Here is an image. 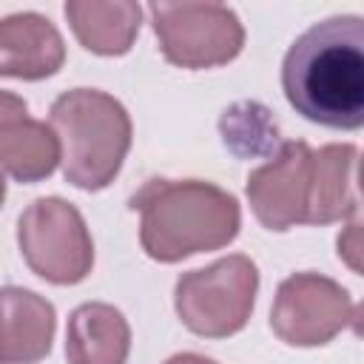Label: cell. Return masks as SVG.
Returning a JSON list of instances; mask_svg holds the SVG:
<instances>
[{"mask_svg": "<svg viewBox=\"0 0 364 364\" xmlns=\"http://www.w3.org/2000/svg\"><path fill=\"white\" fill-rule=\"evenodd\" d=\"M282 88L304 119L358 131L364 125V20L336 14L296 37L282 63Z\"/></svg>", "mask_w": 364, "mask_h": 364, "instance_id": "obj_1", "label": "cell"}, {"mask_svg": "<svg viewBox=\"0 0 364 364\" xmlns=\"http://www.w3.org/2000/svg\"><path fill=\"white\" fill-rule=\"evenodd\" d=\"M139 210V239L151 259L179 262L199 250H216L239 233V202L210 182L151 179L131 196Z\"/></svg>", "mask_w": 364, "mask_h": 364, "instance_id": "obj_2", "label": "cell"}, {"mask_svg": "<svg viewBox=\"0 0 364 364\" xmlns=\"http://www.w3.org/2000/svg\"><path fill=\"white\" fill-rule=\"evenodd\" d=\"M48 125L60 142L65 179L85 191L105 188L131 148L128 111L119 100L94 88H74L57 97Z\"/></svg>", "mask_w": 364, "mask_h": 364, "instance_id": "obj_3", "label": "cell"}, {"mask_svg": "<svg viewBox=\"0 0 364 364\" xmlns=\"http://www.w3.org/2000/svg\"><path fill=\"white\" fill-rule=\"evenodd\" d=\"M259 287L256 264L236 253L176 282V313L182 324L208 338H225L245 327Z\"/></svg>", "mask_w": 364, "mask_h": 364, "instance_id": "obj_4", "label": "cell"}, {"mask_svg": "<svg viewBox=\"0 0 364 364\" xmlns=\"http://www.w3.org/2000/svg\"><path fill=\"white\" fill-rule=\"evenodd\" d=\"M20 250L28 267L54 284H77L88 276L94 245L77 208L48 196L37 199L17 225Z\"/></svg>", "mask_w": 364, "mask_h": 364, "instance_id": "obj_5", "label": "cell"}, {"mask_svg": "<svg viewBox=\"0 0 364 364\" xmlns=\"http://www.w3.org/2000/svg\"><path fill=\"white\" fill-rule=\"evenodd\" d=\"M154 31L162 54L182 68L230 63L245 43L239 17L216 3H154Z\"/></svg>", "mask_w": 364, "mask_h": 364, "instance_id": "obj_6", "label": "cell"}, {"mask_svg": "<svg viewBox=\"0 0 364 364\" xmlns=\"http://www.w3.org/2000/svg\"><path fill=\"white\" fill-rule=\"evenodd\" d=\"M347 324H358V307L333 279L296 273L282 282L270 310V327L282 341L296 347L327 344Z\"/></svg>", "mask_w": 364, "mask_h": 364, "instance_id": "obj_7", "label": "cell"}, {"mask_svg": "<svg viewBox=\"0 0 364 364\" xmlns=\"http://www.w3.org/2000/svg\"><path fill=\"white\" fill-rule=\"evenodd\" d=\"M313 193V151L307 142H284L273 159L247 176V199L267 230L304 225Z\"/></svg>", "mask_w": 364, "mask_h": 364, "instance_id": "obj_8", "label": "cell"}, {"mask_svg": "<svg viewBox=\"0 0 364 364\" xmlns=\"http://www.w3.org/2000/svg\"><path fill=\"white\" fill-rule=\"evenodd\" d=\"M26 100L0 91V165L17 182H37L60 162V142L51 125L26 117Z\"/></svg>", "mask_w": 364, "mask_h": 364, "instance_id": "obj_9", "label": "cell"}, {"mask_svg": "<svg viewBox=\"0 0 364 364\" xmlns=\"http://www.w3.org/2000/svg\"><path fill=\"white\" fill-rule=\"evenodd\" d=\"M65 60L60 31L40 14H11L0 20V77L43 80Z\"/></svg>", "mask_w": 364, "mask_h": 364, "instance_id": "obj_10", "label": "cell"}, {"mask_svg": "<svg viewBox=\"0 0 364 364\" xmlns=\"http://www.w3.org/2000/svg\"><path fill=\"white\" fill-rule=\"evenodd\" d=\"M54 307L31 290L0 287V364H34L51 350Z\"/></svg>", "mask_w": 364, "mask_h": 364, "instance_id": "obj_11", "label": "cell"}, {"mask_svg": "<svg viewBox=\"0 0 364 364\" xmlns=\"http://www.w3.org/2000/svg\"><path fill=\"white\" fill-rule=\"evenodd\" d=\"M131 330L111 304H82L68 318V364H125Z\"/></svg>", "mask_w": 364, "mask_h": 364, "instance_id": "obj_12", "label": "cell"}, {"mask_svg": "<svg viewBox=\"0 0 364 364\" xmlns=\"http://www.w3.org/2000/svg\"><path fill=\"white\" fill-rule=\"evenodd\" d=\"M355 145H327L313 154V193L307 225H327L358 213Z\"/></svg>", "mask_w": 364, "mask_h": 364, "instance_id": "obj_13", "label": "cell"}, {"mask_svg": "<svg viewBox=\"0 0 364 364\" xmlns=\"http://www.w3.org/2000/svg\"><path fill=\"white\" fill-rule=\"evenodd\" d=\"M65 17L94 54H125L139 31V6L134 3H65Z\"/></svg>", "mask_w": 364, "mask_h": 364, "instance_id": "obj_14", "label": "cell"}, {"mask_svg": "<svg viewBox=\"0 0 364 364\" xmlns=\"http://www.w3.org/2000/svg\"><path fill=\"white\" fill-rule=\"evenodd\" d=\"M270 111L259 102H239L233 108L225 111L219 128L225 136V145H230L233 151L239 148L242 139H256V154H273L276 148V122L267 117Z\"/></svg>", "mask_w": 364, "mask_h": 364, "instance_id": "obj_15", "label": "cell"}, {"mask_svg": "<svg viewBox=\"0 0 364 364\" xmlns=\"http://www.w3.org/2000/svg\"><path fill=\"white\" fill-rule=\"evenodd\" d=\"M168 364H216V361L202 358V355H196V353H179V355H173Z\"/></svg>", "mask_w": 364, "mask_h": 364, "instance_id": "obj_16", "label": "cell"}, {"mask_svg": "<svg viewBox=\"0 0 364 364\" xmlns=\"http://www.w3.org/2000/svg\"><path fill=\"white\" fill-rule=\"evenodd\" d=\"M3 196H6V182H3V173H0V205H3Z\"/></svg>", "mask_w": 364, "mask_h": 364, "instance_id": "obj_17", "label": "cell"}]
</instances>
